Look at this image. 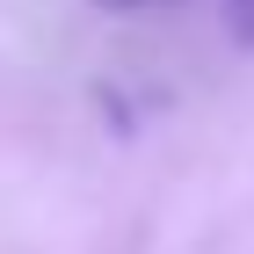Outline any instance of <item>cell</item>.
<instances>
[{"mask_svg":"<svg viewBox=\"0 0 254 254\" xmlns=\"http://www.w3.org/2000/svg\"><path fill=\"white\" fill-rule=\"evenodd\" d=\"M225 29L240 44H254V0H225Z\"/></svg>","mask_w":254,"mask_h":254,"instance_id":"1","label":"cell"},{"mask_svg":"<svg viewBox=\"0 0 254 254\" xmlns=\"http://www.w3.org/2000/svg\"><path fill=\"white\" fill-rule=\"evenodd\" d=\"M109 15H153V7H167V0H102Z\"/></svg>","mask_w":254,"mask_h":254,"instance_id":"2","label":"cell"}]
</instances>
